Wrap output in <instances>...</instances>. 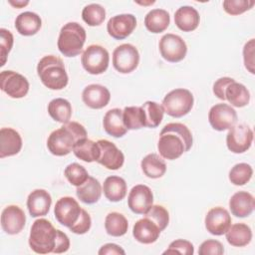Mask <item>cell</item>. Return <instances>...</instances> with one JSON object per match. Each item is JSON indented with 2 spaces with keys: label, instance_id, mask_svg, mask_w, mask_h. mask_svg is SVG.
<instances>
[{
  "label": "cell",
  "instance_id": "obj_20",
  "mask_svg": "<svg viewBox=\"0 0 255 255\" xmlns=\"http://www.w3.org/2000/svg\"><path fill=\"white\" fill-rule=\"evenodd\" d=\"M161 230L150 218L144 216L137 220L132 228V235L136 241L142 244H151L155 242Z\"/></svg>",
  "mask_w": 255,
  "mask_h": 255
},
{
  "label": "cell",
  "instance_id": "obj_21",
  "mask_svg": "<svg viewBox=\"0 0 255 255\" xmlns=\"http://www.w3.org/2000/svg\"><path fill=\"white\" fill-rule=\"evenodd\" d=\"M52 204V197L45 189L33 190L27 198V208L32 217H40L48 214Z\"/></svg>",
  "mask_w": 255,
  "mask_h": 255
},
{
  "label": "cell",
  "instance_id": "obj_37",
  "mask_svg": "<svg viewBox=\"0 0 255 255\" xmlns=\"http://www.w3.org/2000/svg\"><path fill=\"white\" fill-rule=\"evenodd\" d=\"M123 119L128 129H139L145 127L141 107H126L123 111Z\"/></svg>",
  "mask_w": 255,
  "mask_h": 255
},
{
  "label": "cell",
  "instance_id": "obj_35",
  "mask_svg": "<svg viewBox=\"0 0 255 255\" xmlns=\"http://www.w3.org/2000/svg\"><path fill=\"white\" fill-rule=\"evenodd\" d=\"M105 228L109 235L120 237L127 233L128 222L125 215L119 212H110L105 219Z\"/></svg>",
  "mask_w": 255,
  "mask_h": 255
},
{
  "label": "cell",
  "instance_id": "obj_2",
  "mask_svg": "<svg viewBox=\"0 0 255 255\" xmlns=\"http://www.w3.org/2000/svg\"><path fill=\"white\" fill-rule=\"evenodd\" d=\"M84 137H87V130L84 126L77 122H69L50 133L47 147L52 154L64 156L69 154L73 150L74 144Z\"/></svg>",
  "mask_w": 255,
  "mask_h": 255
},
{
  "label": "cell",
  "instance_id": "obj_1",
  "mask_svg": "<svg viewBox=\"0 0 255 255\" xmlns=\"http://www.w3.org/2000/svg\"><path fill=\"white\" fill-rule=\"evenodd\" d=\"M192 143V133L185 125L169 123L163 127L159 133L157 149L161 157L173 160L188 151Z\"/></svg>",
  "mask_w": 255,
  "mask_h": 255
},
{
  "label": "cell",
  "instance_id": "obj_16",
  "mask_svg": "<svg viewBox=\"0 0 255 255\" xmlns=\"http://www.w3.org/2000/svg\"><path fill=\"white\" fill-rule=\"evenodd\" d=\"M136 27V19L132 14H120L109 19L107 31L116 40H123L129 36Z\"/></svg>",
  "mask_w": 255,
  "mask_h": 255
},
{
  "label": "cell",
  "instance_id": "obj_15",
  "mask_svg": "<svg viewBox=\"0 0 255 255\" xmlns=\"http://www.w3.org/2000/svg\"><path fill=\"white\" fill-rule=\"evenodd\" d=\"M153 194L151 189L144 184L133 186L128 196V205L135 214H144L152 206Z\"/></svg>",
  "mask_w": 255,
  "mask_h": 255
},
{
  "label": "cell",
  "instance_id": "obj_11",
  "mask_svg": "<svg viewBox=\"0 0 255 255\" xmlns=\"http://www.w3.org/2000/svg\"><path fill=\"white\" fill-rule=\"evenodd\" d=\"M208 121L212 128L218 131H223L235 126L237 122V113L227 104H216L209 110Z\"/></svg>",
  "mask_w": 255,
  "mask_h": 255
},
{
  "label": "cell",
  "instance_id": "obj_9",
  "mask_svg": "<svg viewBox=\"0 0 255 255\" xmlns=\"http://www.w3.org/2000/svg\"><path fill=\"white\" fill-rule=\"evenodd\" d=\"M139 63V53L131 44H122L113 52V66L122 73L128 74L136 69Z\"/></svg>",
  "mask_w": 255,
  "mask_h": 255
},
{
  "label": "cell",
  "instance_id": "obj_22",
  "mask_svg": "<svg viewBox=\"0 0 255 255\" xmlns=\"http://www.w3.org/2000/svg\"><path fill=\"white\" fill-rule=\"evenodd\" d=\"M22 148L20 133L11 128L0 129V157L4 158L17 154Z\"/></svg>",
  "mask_w": 255,
  "mask_h": 255
},
{
  "label": "cell",
  "instance_id": "obj_46",
  "mask_svg": "<svg viewBox=\"0 0 255 255\" xmlns=\"http://www.w3.org/2000/svg\"><path fill=\"white\" fill-rule=\"evenodd\" d=\"M91 225H92V219L90 214L85 209L82 208L80 218L69 229L75 234H85L90 230Z\"/></svg>",
  "mask_w": 255,
  "mask_h": 255
},
{
  "label": "cell",
  "instance_id": "obj_24",
  "mask_svg": "<svg viewBox=\"0 0 255 255\" xmlns=\"http://www.w3.org/2000/svg\"><path fill=\"white\" fill-rule=\"evenodd\" d=\"M199 13L191 6H181L174 13V23L183 32L195 30L199 25Z\"/></svg>",
  "mask_w": 255,
  "mask_h": 255
},
{
  "label": "cell",
  "instance_id": "obj_32",
  "mask_svg": "<svg viewBox=\"0 0 255 255\" xmlns=\"http://www.w3.org/2000/svg\"><path fill=\"white\" fill-rule=\"evenodd\" d=\"M73 152L79 159L86 162H93L97 161L100 156V147L98 142L84 137L74 144Z\"/></svg>",
  "mask_w": 255,
  "mask_h": 255
},
{
  "label": "cell",
  "instance_id": "obj_28",
  "mask_svg": "<svg viewBox=\"0 0 255 255\" xmlns=\"http://www.w3.org/2000/svg\"><path fill=\"white\" fill-rule=\"evenodd\" d=\"M225 101L227 100L231 106L236 108H242L249 104L250 93L248 89L241 83L233 80L227 85L224 92Z\"/></svg>",
  "mask_w": 255,
  "mask_h": 255
},
{
  "label": "cell",
  "instance_id": "obj_38",
  "mask_svg": "<svg viewBox=\"0 0 255 255\" xmlns=\"http://www.w3.org/2000/svg\"><path fill=\"white\" fill-rule=\"evenodd\" d=\"M82 18L89 26H99L106 18V10L102 5L92 3L84 7L82 11Z\"/></svg>",
  "mask_w": 255,
  "mask_h": 255
},
{
  "label": "cell",
  "instance_id": "obj_23",
  "mask_svg": "<svg viewBox=\"0 0 255 255\" xmlns=\"http://www.w3.org/2000/svg\"><path fill=\"white\" fill-rule=\"evenodd\" d=\"M255 207V199L253 195L247 191H238L229 199V208L231 213L236 217L249 216Z\"/></svg>",
  "mask_w": 255,
  "mask_h": 255
},
{
  "label": "cell",
  "instance_id": "obj_40",
  "mask_svg": "<svg viewBox=\"0 0 255 255\" xmlns=\"http://www.w3.org/2000/svg\"><path fill=\"white\" fill-rule=\"evenodd\" d=\"M64 174L68 181L72 185H75L77 187L82 185L85 181H87V179L90 176L86 168L77 162H73L67 165Z\"/></svg>",
  "mask_w": 255,
  "mask_h": 255
},
{
  "label": "cell",
  "instance_id": "obj_47",
  "mask_svg": "<svg viewBox=\"0 0 255 255\" xmlns=\"http://www.w3.org/2000/svg\"><path fill=\"white\" fill-rule=\"evenodd\" d=\"M254 39H250L243 48V61L245 68L254 74Z\"/></svg>",
  "mask_w": 255,
  "mask_h": 255
},
{
  "label": "cell",
  "instance_id": "obj_44",
  "mask_svg": "<svg viewBox=\"0 0 255 255\" xmlns=\"http://www.w3.org/2000/svg\"><path fill=\"white\" fill-rule=\"evenodd\" d=\"M0 55H1V66H4L7 60V56L12 49L14 38L10 31L1 28L0 29Z\"/></svg>",
  "mask_w": 255,
  "mask_h": 255
},
{
  "label": "cell",
  "instance_id": "obj_45",
  "mask_svg": "<svg viewBox=\"0 0 255 255\" xmlns=\"http://www.w3.org/2000/svg\"><path fill=\"white\" fill-rule=\"evenodd\" d=\"M224 253L223 245L214 239H208L202 242L198 249L199 255H222Z\"/></svg>",
  "mask_w": 255,
  "mask_h": 255
},
{
  "label": "cell",
  "instance_id": "obj_25",
  "mask_svg": "<svg viewBox=\"0 0 255 255\" xmlns=\"http://www.w3.org/2000/svg\"><path fill=\"white\" fill-rule=\"evenodd\" d=\"M103 126L105 131L114 137H122L128 131L123 119V111L118 108L109 110L105 114Z\"/></svg>",
  "mask_w": 255,
  "mask_h": 255
},
{
  "label": "cell",
  "instance_id": "obj_41",
  "mask_svg": "<svg viewBox=\"0 0 255 255\" xmlns=\"http://www.w3.org/2000/svg\"><path fill=\"white\" fill-rule=\"evenodd\" d=\"M143 215L150 218L155 224H157L161 231H163L168 225L169 214L162 205H152Z\"/></svg>",
  "mask_w": 255,
  "mask_h": 255
},
{
  "label": "cell",
  "instance_id": "obj_12",
  "mask_svg": "<svg viewBox=\"0 0 255 255\" xmlns=\"http://www.w3.org/2000/svg\"><path fill=\"white\" fill-rule=\"evenodd\" d=\"M253 136V131L248 126L244 124L233 126L226 135L227 147L231 152L243 153L250 148Z\"/></svg>",
  "mask_w": 255,
  "mask_h": 255
},
{
  "label": "cell",
  "instance_id": "obj_30",
  "mask_svg": "<svg viewBox=\"0 0 255 255\" xmlns=\"http://www.w3.org/2000/svg\"><path fill=\"white\" fill-rule=\"evenodd\" d=\"M170 23V16L164 9H152L144 17L145 28L154 34L163 32Z\"/></svg>",
  "mask_w": 255,
  "mask_h": 255
},
{
  "label": "cell",
  "instance_id": "obj_42",
  "mask_svg": "<svg viewBox=\"0 0 255 255\" xmlns=\"http://www.w3.org/2000/svg\"><path fill=\"white\" fill-rule=\"evenodd\" d=\"M255 2L252 0H224L223 9L229 15H240L254 6Z\"/></svg>",
  "mask_w": 255,
  "mask_h": 255
},
{
  "label": "cell",
  "instance_id": "obj_31",
  "mask_svg": "<svg viewBox=\"0 0 255 255\" xmlns=\"http://www.w3.org/2000/svg\"><path fill=\"white\" fill-rule=\"evenodd\" d=\"M227 242L234 247H244L252 239L251 228L245 223H235L230 225L225 233Z\"/></svg>",
  "mask_w": 255,
  "mask_h": 255
},
{
  "label": "cell",
  "instance_id": "obj_8",
  "mask_svg": "<svg viewBox=\"0 0 255 255\" xmlns=\"http://www.w3.org/2000/svg\"><path fill=\"white\" fill-rule=\"evenodd\" d=\"M158 48L161 57L170 63L180 62L187 53V46L184 40L172 33H167L161 37Z\"/></svg>",
  "mask_w": 255,
  "mask_h": 255
},
{
  "label": "cell",
  "instance_id": "obj_48",
  "mask_svg": "<svg viewBox=\"0 0 255 255\" xmlns=\"http://www.w3.org/2000/svg\"><path fill=\"white\" fill-rule=\"evenodd\" d=\"M234 79L232 78H229V77H222V78H219L218 80L215 81V83L213 84V93L214 95L222 100V101H225V97H224V92H225V89L227 87L228 84H230Z\"/></svg>",
  "mask_w": 255,
  "mask_h": 255
},
{
  "label": "cell",
  "instance_id": "obj_29",
  "mask_svg": "<svg viewBox=\"0 0 255 255\" xmlns=\"http://www.w3.org/2000/svg\"><path fill=\"white\" fill-rule=\"evenodd\" d=\"M103 191L107 199L112 202H119L127 195L126 180L117 175L109 176L104 181Z\"/></svg>",
  "mask_w": 255,
  "mask_h": 255
},
{
  "label": "cell",
  "instance_id": "obj_50",
  "mask_svg": "<svg viewBox=\"0 0 255 255\" xmlns=\"http://www.w3.org/2000/svg\"><path fill=\"white\" fill-rule=\"evenodd\" d=\"M98 253L100 255H106V254H118V255L122 254V255H125L126 254L125 250L121 246H119L115 243H107V244L103 245Z\"/></svg>",
  "mask_w": 255,
  "mask_h": 255
},
{
  "label": "cell",
  "instance_id": "obj_7",
  "mask_svg": "<svg viewBox=\"0 0 255 255\" xmlns=\"http://www.w3.org/2000/svg\"><path fill=\"white\" fill-rule=\"evenodd\" d=\"M81 62L83 68L92 75H100L107 71L110 55L106 48L101 45H90L82 54Z\"/></svg>",
  "mask_w": 255,
  "mask_h": 255
},
{
  "label": "cell",
  "instance_id": "obj_3",
  "mask_svg": "<svg viewBox=\"0 0 255 255\" xmlns=\"http://www.w3.org/2000/svg\"><path fill=\"white\" fill-rule=\"evenodd\" d=\"M37 74L42 84L50 90H62L69 82L65 65L57 56H44L37 65Z\"/></svg>",
  "mask_w": 255,
  "mask_h": 255
},
{
  "label": "cell",
  "instance_id": "obj_14",
  "mask_svg": "<svg viewBox=\"0 0 255 255\" xmlns=\"http://www.w3.org/2000/svg\"><path fill=\"white\" fill-rule=\"evenodd\" d=\"M97 142L100 147V156L97 162L110 170L120 169L125 162L123 151L108 139H99Z\"/></svg>",
  "mask_w": 255,
  "mask_h": 255
},
{
  "label": "cell",
  "instance_id": "obj_5",
  "mask_svg": "<svg viewBox=\"0 0 255 255\" xmlns=\"http://www.w3.org/2000/svg\"><path fill=\"white\" fill-rule=\"evenodd\" d=\"M86 30L77 22L65 24L58 38V49L66 57L78 56L86 42Z\"/></svg>",
  "mask_w": 255,
  "mask_h": 255
},
{
  "label": "cell",
  "instance_id": "obj_13",
  "mask_svg": "<svg viewBox=\"0 0 255 255\" xmlns=\"http://www.w3.org/2000/svg\"><path fill=\"white\" fill-rule=\"evenodd\" d=\"M82 208L78 201L71 196L61 197L55 204L54 214L59 223L70 228L80 218Z\"/></svg>",
  "mask_w": 255,
  "mask_h": 255
},
{
  "label": "cell",
  "instance_id": "obj_39",
  "mask_svg": "<svg viewBox=\"0 0 255 255\" xmlns=\"http://www.w3.org/2000/svg\"><path fill=\"white\" fill-rule=\"evenodd\" d=\"M253 169L250 164L240 162L231 167L229 171V180L234 185H244L252 177Z\"/></svg>",
  "mask_w": 255,
  "mask_h": 255
},
{
  "label": "cell",
  "instance_id": "obj_34",
  "mask_svg": "<svg viewBox=\"0 0 255 255\" xmlns=\"http://www.w3.org/2000/svg\"><path fill=\"white\" fill-rule=\"evenodd\" d=\"M48 113L54 121L68 124L72 117V106L68 100L56 98L49 103Z\"/></svg>",
  "mask_w": 255,
  "mask_h": 255
},
{
  "label": "cell",
  "instance_id": "obj_19",
  "mask_svg": "<svg viewBox=\"0 0 255 255\" xmlns=\"http://www.w3.org/2000/svg\"><path fill=\"white\" fill-rule=\"evenodd\" d=\"M84 104L95 110L103 109L111 100V93L105 86L99 84H91L87 86L82 93Z\"/></svg>",
  "mask_w": 255,
  "mask_h": 255
},
{
  "label": "cell",
  "instance_id": "obj_6",
  "mask_svg": "<svg viewBox=\"0 0 255 255\" xmlns=\"http://www.w3.org/2000/svg\"><path fill=\"white\" fill-rule=\"evenodd\" d=\"M194 99L187 89H174L170 91L162 100L164 113L173 118H181L187 115L193 107Z\"/></svg>",
  "mask_w": 255,
  "mask_h": 255
},
{
  "label": "cell",
  "instance_id": "obj_33",
  "mask_svg": "<svg viewBox=\"0 0 255 255\" xmlns=\"http://www.w3.org/2000/svg\"><path fill=\"white\" fill-rule=\"evenodd\" d=\"M140 167L144 175L153 179L161 177L166 171L165 161L156 153L145 155L140 162Z\"/></svg>",
  "mask_w": 255,
  "mask_h": 255
},
{
  "label": "cell",
  "instance_id": "obj_26",
  "mask_svg": "<svg viewBox=\"0 0 255 255\" xmlns=\"http://www.w3.org/2000/svg\"><path fill=\"white\" fill-rule=\"evenodd\" d=\"M42 27L40 16L34 12L26 11L19 14L15 20V28L17 32L23 36L35 35Z\"/></svg>",
  "mask_w": 255,
  "mask_h": 255
},
{
  "label": "cell",
  "instance_id": "obj_43",
  "mask_svg": "<svg viewBox=\"0 0 255 255\" xmlns=\"http://www.w3.org/2000/svg\"><path fill=\"white\" fill-rule=\"evenodd\" d=\"M183 254V255H192L194 253L193 244L184 239H177L172 241L168 248L163 252V254Z\"/></svg>",
  "mask_w": 255,
  "mask_h": 255
},
{
  "label": "cell",
  "instance_id": "obj_18",
  "mask_svg": "<svg viewBox=\"0 0 255 255\" xmlns=\"http://www.w3.org/2000/svg\"><path fill=\"white\" fill-rule=\"evenodd\" d=\"M26 223L24 211L17 205L6 206L1 213V227L9 235H15L22 231Z\"/></svg>",
  "mask_w": 255,
  "mask_h": 255
},
{
  "label": "cell",
  "instance_id": "obj_27",
  "mask_svg": "<svg viewBox=\"0 0 255 255\" xmlns=\"http://www.w3.org/2000/svg\"><path fill=\"white\" fill-rule=\"evenodd\" d=\"M103 191L100 181L93 176H89L87 181L77 187L76 194L78 198L87 204H94L99 201Z\"/></svg>",
  "mask_w": 255,
  "mask_h": 255
},
{
  "label": "cell",
  "instance_id": "obj_51",
  "mask_svg": "<svg viewBox=\"0 0 255 255\" xmlns=\"http://www.w3.org/2000/svg\"><path fill=\"white\" fill-rule=\"evenodd\" d=\"M8 2H9V4H11L12 6H14L16 8H22V7H24V6L29 4V1H21V0H18V1L9 0Z\"/></svg>",
  "mask_w": 255,
  "mask_h": 255
},
{
  "label": "cell",
  "instance_id": "obj_36",
  "mask_svg": "<svg viewBox=\"0 0 255 255\" xmlns=\"http://www.w3.org/2000/svg\"><path fill=\"white\" fill-rule=\"evenodd\" d=\"M140 107L144 114V126L150 128L158 127L164 114L162 106L152 101H146Z\"/></svg>",
  "mask_w": 255,
  "mask_h": 255
},
{
  "label": "cell",
  "instance_id": "obj_10",
  "mask_svg": "<svg viewBox=\"0 0 255 255\" xmlns=\"http://www.w3.org/2000/svg\"><path fill=\"white\" fill-rule=\"evenodd\" d=\"M0 88L13 99L25 97L29 91V82L21 74L14 71H2L0 73Z\"/></svg>",
  "mask_w": 255,
  "mask_h": 255
},
{
  "label": "cell",
  "instance_id": "obj_17",
  "mask_svg": "<svg viewBox=\"0 0 255 255\" xmlns=\"http://www.w3.org/2000/svg\"><path fill=\"white\" fill-rule=\"evenodd\" d=\"M206 230L215 236H220L226 233L231 225V216L229 212L220 206L211 208L205 216Z\"/></svg>",
  "mask_w": 255,
  "mask_h": 255
},
{
  "label": "cell",
  "instance_id": "obj_4",
  "mask_svg": "<svg viewBox=\"0 0 255 255\" xmlns=\"http://www.w3.org/2000/svg\"><path fill=\"white\" fill-rule=\"evenodd\" d=\"M58 235L59 229H56L49 220L45 218L37 219L31 226L29 246L38 254L53 253L56 248Z\"/></svg>",
  "mask_w": 255,
  "mask_h": 255
},
{
  "label": "cell",
  "instance_id": "obj_49",
  "mask_svg": "<svg viewBox=\"0 0 255 255\" xmlns=\"http://www.w3.org/2000/svg\"><path fill=\"white\" fill-rule=\"evenodd\" d=\"M69 248H70V239H69V237L67 236L66 233L59 230V235H58V239H57L56 248H55L53 253H56V254L65 253L69 250Z\"/></svg>",
  "mask_w": 255,
  "mask_h": 255
}]
</instances>
